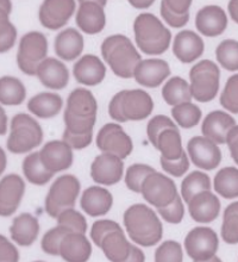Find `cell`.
<instances>
[{"instance_id": "6da1fadb", "label": "cell", "mask_w": 238, "mask_h": 262, "mask_svg": "<svg viewBox=\"0 0 238 262\" xmlns=\"http://www.w3.org/2000/svg\"><path fill=\"white\" fill-rule=\"evenodd\" d=\"M97 110V100L89 90L76 89L69 94L64 111L63 142L72 149H83L91 144Z\"/></svg>"}, {"instance_id": "7a4b0ae2", "label": "cell", "mask_w": 238, "mask_h": 262, "mask_svg": "<svg viewBox=\"0 0 238 262\" xmlns=\"http://www.w3.org/2000/svg\"><path fill=\"white\" fill-rule=\"evenodd\" d=\"M124 225L135 243L153 247L162 238V223L155 211L144 204H135L124 213Z\"/></svg>"}, {"instance_id": "3957f363", "label": "cell", "mask_w": 238, "mask_h": 262, "mask_svg": "<svg viewBox=\"0 0 238 262\" xmlns=\"http://www.w3.org/2000/svg\"><path fill=\"white\" fill-rule=\"evenodd\" d=\"M101 54L112 72L124 79L133 78L135 68L141 61V55L136 48L130 39L123 35L106 38L101 46Z\"/></svg>"}, {"instance_id": "277c9868", "label": "cell", "mask_w": 238, "mask_h": 262, "mask_svg": "<svg viewBox=\"0 0 238 262\" xmlns=\"http://www.w3.org/2000/svg\"><path fill=\"white\" fill-rule=\"evenodd\" d=\"M91 237L111 262H124L131 247L118 223L109 220L97 221L91 229Z\"/></svg>"}, {"instance_id": "5b68a950", "label": "cell", "mask_w": 238, "mask_h": 262, "mask_svg": "<svg viewBox=\"0 0 238 262\" xmlns=\"http://www.w3.org/2000/svg\"><path fill=\"white\" fill-rule=\"evenodd\" d=\"M153 108L154 101L145 91H122L112 98L109 114L117 122L142 121L152 114Z\"/></svg>"}, {"instance_id": "8992f818", "label": "cell", "mask_w": 238, "mask_h": 262, "mask_svg": "<svg viewBox=\"0 0 238 262\" xmlns=\"http://www.w3.org/2000/svg\"><path fill=\"white\" fill-rule=\"evenodd\" d=\"M134 29L137 46L148 55L163 54L170 45V31L154 14H140L135 20Z\"/></svg>"}, {"instance_id": "52a82bcc", "label": "cell", "mask_w": 238, "mask_h": 262, "mask_svg": "<svg viewBox=\"0 0 238 262\" xmlns=\"http://www.w3.org/2000/svg\"><path fill=\"white\" fill-rule=\"evenodd\" d=\"M43 131L37 121L31 116L18 114L11 122V134L7 149L13 154H24L42 143Z\"/></svg>"}, {"instance_id": "ba28073f", "label": "cell", "mask_w": 238, "mask_h": 262, "mask_svg": "<svg viewBox=\"0 0 238 262\" xmlns=\"http://www.w3.org/2000/svg\"><path fill=\"white\" fill-rule=\"evenodd\" d=\"M219 68L210 60H204L190 69V94L197 101L213 100L219 90Z\"/></svg>"}, {"instance_id": "9c48e42d", "label": "cell", "mask_w": 238, "mask_h": 262, "mask_svg": "<svg viewBox=\"0 0 238 262\" xmlns=\"http://www.w3.org/2000/svg\"><path fill=\"white\" fill-rule=\"evenodd\" d=\"M80 193L78 178L71 174L57 178L51 185L46 198V211L50 217L56 218L62 211L72 209Z\"/></svg>"}, {"instance_id": "30bf717a", "label": "cell", "mask_w": 238, "mask_h": 262, "mask_svg": "<svg viewBox=\"0 0 238 262\" xmlns=\"http://www.w3.org/2000/svg\"><path fill=\"white\" fill-rule=\"evenodd\" d=\"M48 41L41 32H29L20 39L17 62L20 71L28 75H36L38 64L46 59Z\"/></svg>"}, {"instance_id": "8fae6325", "label": "cell", "mask_w": 238, "mask_h": 262, "mask_svg": "<svg viewBox=\"0 0 238 262\" xmlns=\"http://www.w3.org/2000/svg\"><path fill=\"white\" fill-rule=\"evenodd\" d=\"M141 193L143 198L156 209L169 205L179 195L174 181L156 170L150 173L143 181Z\"/></svg>"}, {"instance_id": "7c38bea8", "label": "cell", "mask_w": 238, "mask_h": 262, "mask_svg": "<svg viewBox=\"0 0 238 262\" xmlns=\"http://www.w3.org/2000/svg\"><path fill=\"white\" fill-rule=\"evenodd\" d=\"M218 246L217 234L207 227L194 228L185 238L186 253L196 262L207 261L215 256Z\"/></svg>"}, {"instance_id": "4fadbf2b", "label": "cell", "mask_w": 238, "mask_h": 262, "mask_svg": "<svg viewBox=\"0 0 238 262\" xmlns=\"http://www.w3.org/2000/svg\"><path fill=\"white\" fill-rule=\"evenodd\" d=\"M97 145L101 151L125 159L133 151V141L123 128L116 123L102 126L97 136Z\"/></svg>"}, {"instance_id": "5bb4252c", "label": "cell", "mask_w": 238, "mask_h": 262, "mask_svg": "<svg viewBox=\"0 0 238 262\" xmlns=\"http://www.w3.org/2000/svg\"><path fill=\"white\" fill-rule=\"evenodd\" d=\"M187 151L198 168L213 170L222 161V151L218 145L206 137H193L187 144Z\"/></svg>"}, {"instance_id": "9a60e30c", "label": "cell", "mask_w": 238, "mask_h": 262, "mask_svg": "<svg viewBox=\"0 0 238 262\" xmlns=\"http://www.w3.org/2000/svg\"><path fill=\"white\" fill-rule=\"evenodd\" d=\"M74 11V0H45L39 9V20L43 27L57 30L68 23Z\"/></svg>"}, {"instance_id": "2e32d148", "label": "cell", "mask_w": 238, "mask_h": 262, "mask_svg": "<svg viewBox=\"0 0 238 262\" xmlns=\"http://www.w3.org/2000/svg\"><path fill=\"white\" fill-rule=\"evenodd\" d=\"M25 192V184L17 174L0 180V216L9 217L16 212Z\"/></svg>"}, {"instance_id": "e0dca14e", "label": "cell", "mask_w": 238, "mask_h": 262, "mask_svg": "<svg viewBox=\"0 0 238 262\" xmlns=\"http://www.w3.org/2000/svg\"><path fill=\"white\" fill-rule=\"evenodd\" d=\"M124 163L122 159L112 154L99 155L91 166V177L95 183L101 185H115L123 177Z\"/></svg>"}, {"instance_id": "ac0fdd59", "label": "cell", "mask_w": 238, "mask_h": 262, "mask_svg": "<svg viewBox=\"0 0 238 262\" xmlns=\"http://www.w3.org/2000/svg\"><path fill=\"white\" fill-rule=\"evenodd\" d=\"M42 165L53 174L73 165V150L63 141H50L38 152Z\"/></svg>"}, {"instance_id": "d6986e66", "label": "cell", "mask_w": 238, "mask_h": 262, "mask_svg": "<svg viewBox=\"0 0 238 262\" xmlns=\"http://www.w3.org/2000/svg\"><path fill=\"white\" fill-rule=\"evenodd\" d=\"M58 255L66 262H87L92 255V246L85 234L66 232L58 245Z\"/></svg>"}, {"instance_id": "ffe728a7", "label": "cell", "mask_w": 238, "mask_h": 262, "mask_svg": "<svg viewBox=\"0 0 238 262\" xmlns=\"http://www.w3.org/2000/svg\"><path fill=\"white\" fill-rule=\"evenodd\" d=\"M190 217L198 223H210L218 217L221 202L211 191H203L187 203Z\"/></svg>"}, {"instance_id": "44dd1931", "label": "cell", "mask_w": 238, "mask_h": 262, "mask_svg": "<svg viewBox=\"0 0 238 262\" xmlns=\"http://www.w3.org/2000/svg\"><path fill=\"white\" fill-rule=\"evenodd\" d=\"M170 74V68L166 61L150 59L140 61L134 71L136 81L145 87H157Z\"/></svg>"}, {"instance_id": "7402d4cb", "label": "cell", "mask_w": 238, "mask_h": 262, "mask_svg": "<svg viewBox=\"0 0 238 262\" xmlns=\"http://www.w3.org/2000/svg\"><path fill=\"white\" fill-rule=\"evenodd\" d=\"M197 29L207 37H215L225 31L228 18L224 10L219 6H205L197 13Z\"/></svg>"}, {"instance_id": "603a6c76", "label": "cell", "mask_w": 238, "mask_h": 262, "mask_svg": "<svg viewBox=\"0 0 238 262\" xmlns=\"http://www.w3.org/2000/svg\"><path fill=\"white\" fill-rule=\"evenodd\" d=\"M236 125L235 119L230 115L223 111H213L205 117L201 131L204 137L214 142L215 144H223L225 143L229 131Z\"/></svg>"}, {"instance_id": "cb8c5ba5", "label": "cell", "mask_w": 238, "mask_h": 262, "mask_svg": "<svg viewBox=\"0 0 238 262\" xmlns=\"http://www.w3.org/2000/svg\"><path fill=\"white\" fill-rule=\"evenodd\" d=\"M36 75L48 89L62 90L69 81V72L66 66L56 59L49 57L38 64Z\"/></svg>"}, {"instance_id": "d4e9b609", "label": "cell", "mask_w": 238, "mask_h": 262, "mask_svg": "<svg viewBox=\"0 0 238 262\" xmlns=\"http://www.w3.org/2000/svg\"><path fill=\"white\" fill-rule=\"evenodd\" d=\"M113 196L106 188L92 186L83 191L80 205L87 214L92 217L104 216L111 210Z\"/></svg>"}, {"instance_id": "484cf974", "label": "cell", "mask_w": 238, "mask_h": 262, "mask_svg": "<svg viewBox=\"0 0 238 262\" xmlns=\"http://www.w3.org/2000/svg\"><path fill=\"white\" fill-rule=\"evenodd\" d=\"M173 52L181 62L190 63L203 55L204 42L196 32L181 31L174 39Z\"/></svg>"}, {"instance_id": "4316f807", "label": "cell", "mask_w": 238, "mask_h": 262, "mask_svg": "<svg viewBox=\"0 0 238 262\" xmlns=\"http://www.w3.org/2000/svg\"><path fill=\"white\" fill-rule=\"evenodd\" d=\"M76 81L87 86H95L105 78L106 68L95 55H85L75 63L73 69Z\"/></svg>"}, {"instance_id": "83f0119b", "label": "cell", "mask_w": 238, "mask_h": 262, "mask_svg": "<svg viewBox=\"0 0 238 262\" xmlns=\"http://www.w3.org/2000/svg\"><path fill=\"white\" fill-rule=\"evenodd\" d=\"M105 23L106 18L102 6L91 2L80 4L76 24L83 32L90 35L98 34L104 29Z\"/></svg>"}, {"instance_id": "f1b7e54d", "label": "cell", "mask_w": 238, "mask_h": 262, "mask_svg": "<svg viewBox=\"0 0 238 262\" xmlns=\"http://www.w3.org/2000/svg\"><path fill=\"white\" fill-rule=\"evenodd\" d=\"M11 237L17 245L29 247L36 241L39 232V223L30 213H21L13 220L10 228Z\"/></svg>"}, {"instance_id": "f546056e", "label": "cell", "mask_w": 238, "mask_h": 262, "mask_svg": "<svg viewBox=\"0 0 238 262\" xmlns=\"http://www.w3.org/2000/svg\"><path fill=\"white\" fill-rule=\"evenodd\" d=\"M83 50V38L75 29H66L56 36L55 53L66 61H72L80 56Z\"/></svg>"}, {"instance_id": "4dcf8cb0", "label": "cell", "mask_w": 238, "mask_h": 262, "mask_svg": "<svg viewBox=\"0 0 238 262\" xmlns=\"http://www.w3.org/2000/svg\"><path fill=\"white\" fill-rule=\"evenodd\" d=\"M62 98L56 93H39L28 103L29 111L39 118H51L58 115L62 108Z\"/></svg>"}, {"instance_id": "1f68e13d", "label": "cell", "mask_w": 238, "mask_h": 262, "mask_svg": "<svg viewBox=\"0 0 238 262\" xmlns=\"http://www.w3.org/2000/svg\"><path fill=\"white\" fill-rule=\"evenodd\" d=\"M161 152V159L177 160L185 150L182 149L181 135L177 128H169L159 134L155 143L153 144Z\"/></svg>"}, {"instance_id": "d6a6232c", "label": "cell", "mask_w": 238, "mask_h": 262, "mask_svg": "<svg viewBox=\"0 0 238 262\" xmlns=\"http://www.w3.org/2000/svg\"><path fill=\"white\" fill-rule=\"evenodd\" d=\"M27 97V90L20 80L13 76L0 78V103L4 105H20Z\"/></svg>"}, {"instance_id": "836d02e7", "label": "cell", "mask_w": 238, "mask_h": 262, "mask_svg": "<svg viewBox=\"0 0 238 262\" xmlns=\"http://www.w3.org/2000/svg\"><path fill=\"white\" fill-rule=\"evenodd\" d=\"M214 190L225 199H235L238 195V170L226 167L219 170L214 178Z\"/></svg>"}, {"instance_id": "e575fe53", "label": "cell", "mask_w": 238, "mask_h": 262, "mask_svg": "<svg viewBox=\"0 0 238 262\" xmlns=\"http://www.w3.org/2000/svg\"><path fill=\"white\" fill-rule=\"evenodd\" d=\"M23 173L28 181H30L34 185H38V186L47 184L54 176L42 165L37 151L32 152L25 158L23 161Z\"/></svg>"}, {"instance_id": "d590c367", "label": "cell", "mask_w": 238, "mask_h": 262, "mask_svg": "<svg viewBox=\"0 0 238 262\" xmlns=\"http://www.w3.org/2000/svg\"><path fill=\"white\" fill-rule=\"evenodd\" d=\"M163 99L169 105H178L181 103H188L192 99L189 85L186 80L179 76L171 78L162 90Z\"/></svg>"}, {"instance_id": "8d00e7d4", "label": "cell", "mask_w": 238, "mask_h": 262, "mask_svg": "<svg viewBox=\"0 0 238 262\" xmlns=\"http://www.w3.org/2000/svg\"><path fill=\"white\" fill-rule=\"evenodd\" d=\"M211 190V180L210 177L199 170L192 172L182 181L181 185V193L182 198L186 203H188L194 195L200 193L203 191Z\"/></svg>"}, {"instance_id": "74e56055", "label": "cell", "mask_w": 238, "mask_h": 262, "mask_svg": "<svg viewBox=\"0 0 238 262\" xmlns=\"http://www.w3.org/2000/svg\"><path fill=\"white\" fill-rule=\"evenodd\" d=\"M171 115H173L175 122L185 129L196 126L201 118L200 108L197 105L190 103V101L174 105Z\"/></svg>"}, {"instance_id": "f35d334b", "label": "cell", "mask_w": 238, "mask_h": 262, "mask_svg": "<svg viewBox=\"0 0 238 262\" xmlns=\"http://www.w3.org/2000/svg\"><path fill=\"white\" fill-rule=\"evenodd\" d=\"M238 203L235 202L226 207L223 218L222 237L229 245L238 242Z\"/></svg>"}, {"instance_id": "ab89813d", "label": "cell", "mask_w": 238, "mask_h": 262, "mask_svg": "<svg viewBox=\"0 0 238 262\" xmlns=\"http://www.w3.org/2000/svg\"><path fill=\"white\" fill-rule=\"evenodd\" d=\"M218 62L228 71L235 72L238 69V43L233 39H226L218 46L215 50Z\"/></svg>"}, {"instance_id": "60d3db41", "label": "cell", "mask_w": 238, "mask_h": 262, "mask_svg": "<svg viewBox=\"0 0 238 262\" xmlns=\"http://www.w3.org/2000/svg\"><path fill=\"white\" fill-rule=\"evenodd\" d=\"M57 223L61 227L68 229L72 232H80L85 234L87 230V221L81 213L75 211L74 209H67L58 214Z\"/></svg>"}, {"instance_id": "b9f144b4", "label": "cell", "mask_w": 238, "mask_h": 262, "mask_svg": "<svg viewBox=\"0 0 238 262\" xmlns=\"http://www.w3.org/2000/svg\"><path fill=\"white\" fill-rule=\"evenodd\" d=\"M17 30L9 19V13L0 9V53H6L14 46Z\"/></svg>"}, {"instance_id": "7bdbcfd3", "label": "cell", "mask_w": 238, "mask_h": 262, "mask_svg": "<svg viewBox=\"0 0 238 262\" xmlns=\"http://www.w3.org/2000/svg\"><path fill=\"white\" fill-rule=\"evenodd\" d=\"M155 172V169L153 167L146 166V165H133L127 169L126 176H125V184L126 186L130 188L131 191L136 192V193H141V187L143 181L150 173Z\"/></svg>"}, {"instance_id": "ee69618b", "label": "cell", "mask_w": 238, "mask_h": 262, "mask_svg": "<svg viewBox=\"0 0 238 262\" xmlns=\"http://www.w3.org/2000/svg\"><path fill=\"white\" fill-rule=\"evenodd\" d=\"M182 248L178 242L166 241L155 252V262H182Z\"/></svg>"}, {"instance_id": "f6af8a7d", "label": "cell", "mask_w": 238, "mask_h": 262, "mask_svg": "<svg viewBox=\"0 0 238 262\" xmlns=\"http://www.w3.org/2000/svg\"><path fill=\"white\" fill-rule=\"evenodd\" d=\"M238 75H233L226 82V86L223 91L221 97V103L223 107L226 110L232 112V114H238Z\"/></svg>"}, {"instance_id": "bcb514c9", "label": "cell", "mask_w": 238, "mask_h": 262, "mask_svg": "<svg viewBox=\"0 0 238 262\" xmlns=\"http://www.w3.org/2000/svg\"><path fill=\"white\" fill-rule=\"evenodd\" d=\"M66 232H69V230L63 227H61V225H57L56 228L50 229L42 238L41 246L43 252L49 254V255H58V245H60L62 236H63Z\"/></svg>"}, {"instance_id": "7dc6e473", "label": "cell", "mask_w": 238, "mask_h": 262, "mask_svg": "<svg viewBox=\"0 0 238 262\" xmlns=\"http://www.w3.org/2000/svg\"><path fill=\"white\" fill-rule=\"evenodd\" d=\"M159 210V213L164 221L171 224H178L182 221V218L185 216V207L182 204V200L180 195H178L169 205L161 207Z\"/></svg>"}, {"instance_id": "c3c4849f", "label": "cell", "mask_w": 238, "mask_h": 262, "mask_svg": "<svg viewBox=\"0 0 238 262\" xmlns=\"http://www.w3.org/2000/svg\"><path fill=\"white\" fill-rule=\"evenodd\" d=\"M169 128H177L175 123L171 121L170 118H168L167 116L159 115L156 117H154L152 121L148 123V126H146V134H148V137L152 143H155L157 136H159L160 133H162L163 130L169 129Z\"/></svg>"}, {"instance_id": "681fc988", "label": "cell", "mask_w": 238, "mask_h": 262, "mask_svg": "<svg viewBox=\"0 0 238 262\" xmlns=\"http://www.w3.org/2000/svg\"><path fill=\"white\" fill-rule=\"evenodd\" d=\"M161 166H162V168L166 170L168 174H170V176L177 177V178L182 177L186 172H187L189 167L187 154L184 151L180 158L177 160L161 159Z\"/></svg>"}, {"instance_id": "f907efd6", "label": "cell", "mask_w": 238, "mask_h": 262, "mask_svg": "<svg viewBox=\"0 0 238 262\" xmlns=\"http://www.w3.org/2000/svg\"><path fill=\"white\" fill-rule=\"evenodd\" d=\"M18 260L19 253L16 247L5 236L0 235V262H18Z\"/></svg>"}, {"instance_id": "816d5d0a", "label": "cell", "mask_w": 238, "mask_h": 262, "mask_svg": "<svg viewBox=\"0 0 238 262\" xmlns=\"http://www.w3.org/2000/svg\"><path fill=\"white\" fill-rule=\"evenodd\" d=\"M161 14H162L163 19L173 28L184 27V25L187 23L189 19V13L177 14V13L171 12V11L168 10L166 6L162 5V4H161Z\"/></svg>"}, {"instance_id": "f5cc1de1", "label": "cell", "mask_w": 238, "mask_h": 262, "mask_svg": "<svg viewBox=\"0 0 238 262\" xmlns=\"http://www.w3.org/2000/svg\"><path fill=\"white\" fill-rule=\"evenodd\" d=\"M161 4L166 6L171 12L177 14H186L188 13L192 0H162Z\"/></svg>"}, {"instance_id": "db71d44e", "label": "cell", "mask_w": 238, "mask_h": 262, "mask_svg": "<svg viewBox=\"0 0 238 262\" xmlns=\"http://www.w3.org/2000/svg\"><path fill=\"white\" fill-rule=\"evenodd\" d=\"M237 140H238V126H233V128L229 131L228 136H226L225 143H228L230 151H231L232 159L238 162V156H237Z\"/></svg>"}, {"instance_id": "11a10c76", "label": "cell", "mask_w": 238, "mask_h": 262, "mask_svg": "<svg viewBox=\"0 0 238 262\" xmlns=\"http://www.w3.org/2000/svg\"><path fill=\"white\" fill-rule=\"evenodd\" d=\"M144 261H145V257L142 250L140 248H137L136 246H133L131 247L129 256H127V259L124 262H144Z\"/></svg>"}, {"instance_id": "9f6ffc18", "label": "cell", "mask_w": 238, "mask_h": 262, "mask_svg": "<svg viewBox=\"0 0 238 262\" xmlns=\"http://www.w3.org/2000/svg\"><path fill=\"white\" fill-rule=\"evenodd\" d=\"M155 0H129V3L136 9H146V7L152 6Z\"/></svg>"}, {"instance_id": "6f0895ef", "label": "cell", "mask_w": 238, "mask_h": 262, "mask_svg": "<svg viewBox=\"0 0 238 262\" xmlns=\"http://www.w3.org/2000/svg\"><path fill=\"white\" fill-rule=\"evenodd\" d=\"M7 131V116L4 108L0 106V135H5Z\"/></svg>"}, {"instance_id": "680465c9", "label": "cell", "mask_w": 238, "mask_h": 262, "mask_svg": "<svg viewBox=\"0 0 238 262\" xmlns=\"http://www.w3.org/2000/svg\"><path fill=\"white\" fill-rule=\"evenodd\" d=\"M237 7H238V0H231L229 4V11H230V14H231V18L236 21V23L238 21Z\"/></svg>"}, {"instance_id": "91938a15", "label": "cell", "mask_w": 238, "mask_h": 262, "mask_svg": "<svg viewBox=\"0 0 238 262\" xmlns=\"http://www.w3.org/2000/svg\"><path fill=\"white\" fill-rule=\"evenodd\" d=\"M7 165V160H6V154L5 151L3 150V148L0 147V176L4 173V170L6 168Z\"/></svg>"}, {"instance_id": "94428289", "label": "cell", "mask_w": 238, "mask_h": 262, "mask_svg": "<svg viewBox=\"0 0 238 262\" xmlns=\"http://www.w3.org/2000/svg\"><path fill=\"white\" fill-rule=\"evenodd\" d=\"M11 7H12V4H11L10 0H0V9L6 11L7 13H10Z\"/></svg>"}, {"instance_id": "6125c7cd", "label": "cell", "mask_w": 238, "mask_h": 262, "mask_svg": "<svg viewBox=\"0 0 238 262\" xmlns=\"http://www.w3.org/2000/svg\"><path fill=\"white\" fill-rule=\"evenodd\" d=\"M87 2L95 3V4H98V5H100V6H102V7H104V6L106 5V0H79V3H80V4H82V3H87Z\"/></svg>"}, {"instance_id": "be15d7a7", "label": "cell", "mask_w": 238, "mask_h": 262, "mask_svg": "<svg viewBox=\"0 0 238 262\" xmlns=\"http://www.w3.org/2000/svg\"><path fill=\"white\" fill-rule=\"evenodd\" d=\"M201 262H222V260L219 259V257H217V256H213V257H212V259H210V260H207V261H201Z\"/></svg>"}, {"instance_id": "e7e4bbea", "label": "cell", "mask_w": 238, "mask_h": 262, "mask_svg": "<svg viewBox=\"0 0 238 262\" xmlns=\"http://www.w3.org/2000/svg\"><path fill=\"white\" fill-rule=\"evenodd\" d=\"M36 262H42V261H36Z\"/></svg>"}]
</instances>
